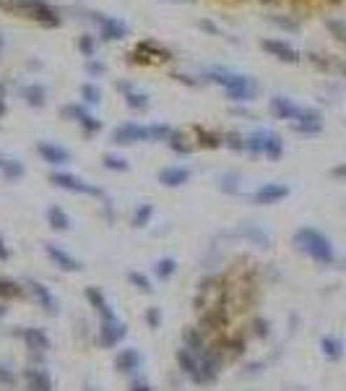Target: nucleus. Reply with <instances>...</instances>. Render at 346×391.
<instances>
[{"label": "nucleus", "instance_id": "1", "mask_svg": "<svg viewBox=\"0 0 346 391\" xmlns=\"http://www.w3.org/2000/svg\"><path fill=\"white\" fill-rule=\"evenodd\" d=\"M203 79L211 84H219L227 94V100L232 102H253L258 97V91H261V86H258L253 76L224 71V68H209V71H203Z\"/></svg>", "mask_w": 346, "mask_h": 391}, {"label": "nucleus", "instance_id": "2", "mask_svg": "<svg viewBox=\"0 0 346 391\" xmlns=\"http://www.w3.org/2000/svg\"><path fill=\"white\" fill-rule=\"evenodd\" d=\"M294 248L305 253L310 261H315L318 266H333L336 264V248L331 243V237L326 232H320L315 227H300L291 237Z\"/></svg>", "mask_w": 346, "mask_h": 391}, {"label": "nucleus", "instance_id": "3", "mask_svg": "<svg viewBox=\"0 0 346 391\" xmlns=\"http://www.w3.org/2000/svg\"><path fill=\"white\" fill-rule=\"evenodd\" d=\"M219 305H229V284L224 277H206L198 282L195 298H193V308L198 313H206Z\"/></svg>", "mask_w": 346, "mask_h": 391}, {"label": "nucleus", "instance_id": "4", "mask_svg": "<svg viewBox=\"0 0 346 391\" xmlns=\"http://www.w3.org/2000/svg\"><path fill=\"white\" fill-rule=\"evenodd\" d=\"M50 183H53L55 188L68 191V193H76V196H94V199H104V191H102V188H97L94 183L83 180V178H78V175L65 173V170H53V173H50Z\"/></svg>", "mask_w": 346, "mask_h": 391}, {"label": "nucleus", "instance_id": "5", "mask_svg": "<svg viewBox=\"0 0 346 391\" xmlns=\"http://www.w3.org/2000/svg\"><path fill=\"white\" fill-rule=\"evenodd\" d=\"M13 334L24 342V347H27L32 355H45V352L53 350V339L47 334V329L42 326H18Z\"/></svg>", "mask_w": 346, "mask_h": 391}, {"label": "nucleus", "instance_id": "6", "mask_svg": "<svg viewBox=\"0 0 346 391\" xmlns=\"http://www.w3.org/2000/svg\"><path fill=\"white\" fill-rule=\"evenodd\" d=\"M27 295L39 305V310H45L47 316H60V300L55 298V292L39 279H27Z\"/></svg>", "mask_w": 346, "mask_h": 391}, {"label": "nucleus", "instance_id": "7", "mask_svg": "<svg viewBox=\"0 0 346 391\" xmlns=\"http://www.w3.org/2000/svg\"><path fill=\"white\" fill-rule=\"evenodd\" d=\"M42 251H45L47 261H50L57 272H63V274H78L81 272V261H78V258H76L68 248L57 246V243H45Z\"/></svg>", "mask_w": 346, "mask_h": 391}, {"label": "nucleus", "instance_id": "8", "mask_svg": "<svg viewBox=\"0 0 346 391\" xmlns=\"http://www.w3.org/2000/svg\"><path fill=\"white\" fill-rule=\"evenodd\" d=\"M130 60L133 63H167V60H172V50H167L162 47L159 42L154 39H144V42H138V47L130 53Z\"/></svg>", "mask_w": 346, "mask_h": 391}, {"label": "nucleus", "instance_id": "9", "mask_svg": "<svg viewBox=\"0 0 346 391\" xmlns=\"http://www.w3.org/2000/svg\"><path fill=\"white\" fill-rule=\"evenodd\" d=\"M18 378L24 381L27 391H55L53 376H50L45 365H27V368H21Z\"/></svg>", "mask_w": 346, "mask_h": 391}, {"label": "nucleus", "instance_id": "10", "mask_svg": "<svg viewBox=\"0 0 346 391\" xmlns=\"http://www.w3.org/2000/svg\"><path fill=\"white\" fill-rule=\"evenodd\" d=\"M127 337V326L120 319H104L99 321V331H97V339L104 350H115V347L123 345V339Z\"/></svg>", "mask_w": 346, "mask_h": 391}, {"label": "nucleus", "instance_id": "11", "mask_svg": "<svg viewBox=\"0 0 346 391\" xmlns=\"http://www.w3.org/2000/svg\"><path fill=\"white\" fill-rule=\"evenodd\" d=\"M141 141H151L148 126H138V123H123L112 131V144L115 146H133Z\"/></svg>", "mask_w": 346, "mask_h": 391}, {"label": "nucleus", "instance_id": "12", "mask_svg": "<svg viewBox=\"0 0 346 391\" xmlns=\"http://www.w3.org/2000/svg\"><path fill=\"white\" fill-rule=\"evenodd\" d=\"M63 115L73 123H78L86 136H97L102 131V120L97 115H91L83 105H68V107H63Z\"/></svg>", "mask_w": 346, "mask_h": 391}, {"label": "nucleus", "instance_id": "13", "mask_svg": "<svg viewBox=\"0 0 346 391\" xmlns=\"http://www.w3.org/2000/svg\"><path fill=\"white\" fill-rule=\"evenodd\" d=\"M291 131L300 136H318L323 131V112L315 107H302L300 118L291 123Z\"/></svg>", "mask_w": 346, "mask_h": 391}, {"label": "nucleus", "instance_id": "14", "mask_svg": "<svg viewBox=\"0 0 346 391\" xmlns=\"http://www.w3.org/2000/svg\"><path fill=\"white\" fill-rule=\"evenodd\" d=\"M91 21L99 27V34L104 42H118V39H125L127 27L115 16H107V13H91Z\"/></svg>", "mask_w": 346, "mask_h": 391}, {"label": "nucleus", "instance_id": "15", "mask_svg": "<svg viewBox=\"0 0 346 391\" xmlns=\"http://www.w3.org/2000/svg\"><path fill=\"white\" fill-rule=\"evenodd\" d=\"M284 199H289V188L284 183H263L258 191L253 193L255 206H276Z\"/></svg>", "mask_w": 346, "mask_h": 391}, {"label": "nucleus", "instance_id": "16", "mask_svg": "<svg viewBox=\"0 0 346 391\" xmlns=\"http://www.w3.org/2000/svg\"><path fill=\"white\" fill-rule=\"evenodd\" d=\"M261 50L268 53L271 58L276 60H282V63H289V65H297L302 60L300 53L289 45V42H284V39H261Z\"/></svg>", "mask_w": 346, "mask_h": 391}, {"label": "nucleus", "instance_id": "17", "mask_svg": "<svg viewBox=\"0 0 346 391\" xmlns=\"http://www.w3.org/2000/svg\"><path fill=\"white\" fill-rule=\"evenodd\" d=\"M36 154L42 157V162H47L50 167H65V164L71 162V152L65 149V146L55 144V141H39L36 144Z\"/></svg>", "mask_w": 346, "mask_h": 391}, {"label": "nucleus", "instance_id": "18", "mask_svg": "<svg viewBox=\"0 0 346 391\" xmlns=\"http://www.w3.org/2000/svg\"><path fill=\"white\" fill-rule=\"evenodd\" d=\"M83 298H86V303H89V308L99 316V321L104 319H118L115 316V310H112V305H109L107 295L102 292V287H97V284H89L86 290H83Z\"/></svg>", "mask_w": 346, "mask_h": 391}, {"label": "nucleus", "instance_id": "19", "mask_svg": "<svg viewBox=\"0 0 346 391\" xmlns=\"http://www.w3.org/2000/svg\"><path fill=\"white\" fill-rule=\"evenodd\" d=\"M193 178V170L191 167H182V164H169V167H162L159 175H156V180L162 183L164 188H182V185H188Z\"/></svg>", "mask_w": 346, "mask_h": 391}, {"label": "nucleus", "instance_id": "20", "mask_svg": "<svg viewBox=\"0 0 346 391\" xmlns=\"http://www.w3.org/2000/svg\"><path fill=\"white\" fill-rule=\"evenodd\" d=\"M141 365H144V357L138 352L136 347H123L118 350V355H115V371L123 376H136L141 371Z\"/></svg>", "mask_w": 346, "mask_h": 391}, {"label": "nucleus", "instance_id": "21", "mask_svg": "<svg viewBox=\"0 0 346 391\" xmlns=\"http://www.w3.org/2000/svg\"><path fill=\"white\" fill-rule=\"evenodd\" d=\"M180 339H182V347L185 350H191L193 355H206L211 350V342H209V337L203 334V329H198V326H185L182 329V334H180Z\"/></svg>", "mask_w": 346, "mask_h": 391}, {"label": "nucleus", "instance_id": "22", "mask_svg": "<svg viewBox=\"0 0 346 391\" xmlns=\"http://www.w3.org/2000/svg\"><path fill=\"white\" fill-rule=\"evenodd\" d=\"M268 110H271V115L276 120H286V123H294V120L300 118V112H302L300 105H294L289 97H282V94L271 97V102H268Z\"/></svg>", "mask_w": 346, "mask_h": 391}, {"label": "nucleus", "instance_id": "23", "mask_svg": "<svg viewBox=\"0 0 346 391\" xmlns=\"http://www.w3.org/2000/svg\"><path fill=\"white\" fill-rule=\"evenodd\" d=\"M174 360H177V368H180L182 376H188L195 386H198V378H200V357L193 355L191 350H185V347H180L177 350V355H174Z\"/></svg>", "mask_w": 346, "mask_h": 391}, {"label": "nucleus", "instance_id": "24", "mask_svg": "<svg viewBox=\"0 0 346 391\" xmlns=\"http://www.w3.org/2000/svg\"><path fill=\"white\" fill-rule=\"evenodd\" d=\"M237 237H242V240H247L250 246H258V248H271V235L265 232L261 225H240V227L235 230Z\"/></svg>", "mask_w": 346, "mask_h": 391}, {"label": "nucleus", "instance_id": "25", "mask_svg": "<svg viewBox=\"0 0 346 391\" xmlns=\"http://www.w3.org/2000/svg\"><path fill=\"white\" fill-rule=\"evenodd\" d=\"M24 175H27V167H24V162H21V159H16V157L3 154V152H0V178H3V180L16 183V180H21Z\"/></svg>", "mask_w": 346, "mask_h": 391}, {"label": "nucleus", "instance_id": "26", "mask_svg": "<svg viewBox=\"0 0 346 391\" xmlns=\"http://www.w3.org/2000/svg\"><path fill=\"white\" fill-rule=\"evenodd\" d=\"M45 219H47V225H50V230L53 232H68V230L73 227V222L71 217H68V211L60 206V204H50L45 211Z\"/></svg>", "mask_w": 346, "mask_h": 391}, {"label": "nucleus", "instance_id": "27", "mask_svg": "<svg viewBox=\"0 0 346 391\" xmlns=\"http://www.w3.org/2000/svg\"><path fill=\"white\" fill-rule=\"evenodd\" d=\"M27 298V284L18 282V279H11V277H0V300L11 303V300H21Z\"/></svg>", "mask_w": 346, "mask_h": 391}, {"label": "nucleus", "instance_id": "28", "mask_svg": "<svg viewBox=\"0 0 346 391\" xmlns=\"http://www.w3.org/2000/svg\"><path fill=\"white\" fill-rule=\"evenodd\" d=\"M21 100L27 102L29 107L42 110L47 105V89L39 84H27V86H21Z\"/></svg>", "mask_w": 346, "mask_h": 391}, {"label": "nucleus", "instance_id": "29", "mask_svg": "<svg viewBox=\"0 0 346 391\" xmlns=\"http://www.w3.org/2000/svg\"><path fill=\"white\" fill-rule=\"evenodd\" d=\"M284 154V138L276 133V131H265V146H263V157L271 159V162H279Z\"/></svg>", "mask_w": 346, "mask_h": 391}, {"label": "nucleus", "instance_id": "30", "mask_svg": "<svg viewBox=\"0 0 346 391\" xmlns=\"http://www.w3.org/2000/svg\"><path fill=\"white\" fill-rule=\"evenodd\" d=\"M320 352H323L326 360L336 363V360L344 357V342H341L338 337H323L320 339Z\"/></svg>", "mask_w": 346, "mask_h": 391}, {"label": "nucleus", "instance_id": "31", "mask_svg": "<svg viewBox=\"0 0 346 391\" xmlns=\"http://www.w3.org/2000/svg\"><path fill=\"white\" fill-rule=\"evenodd\" d=\"M174 274H177V261L164 256V258H156L154 261V277L159 282H169Z\"/></svg>", "mask_w": 346, "mask_h": 391}, {"label": "nucleus", "instance_id": "32", "mask_svg": "<svg viewBox=\"0 0 346 391\" xmlns=\"http://www.w3.org/2000/svg\"><path fill=\"white\" fill-rule=\"evenodd\" d=\"M123 100H125V105L133 112H146V110L151 107V102H148V94H144V91H136V89H130L123 94Z\"/></svg>", "mask_w": 346, "mask_h": 391}, {"label": "nucleus", "instance_id": "33", "mask_svg": "<svg viewBox=\"0 0 346 391\" xmlns=\"http://www.w3.org/2000/svg\"><path fill=\"white\" fill-rule=\"evenodd\" d=\"M151 219H154V204H138L133 217H130V225L141 230V227H148Z\"/></svg>", "mask_w": 346, "mask_h": 391}, {"label": "nucleus", "instance_id": "34", "mask_svg": "<svg viewBox=\"0 0 346 391\" xmlns=\"http://www.w3.org/2000/svg\"><path fill=\"white\" fill-rule=\"evenodd\" d=\"M127 284L136 287L138 292H144V295H151V292H154L151 277H146L144 272H127Z\"/></svg>", "mask_w": 346, "mask_h": 391}, {"label": "nucleus", "instance_id": "35", "mask_svg": "<svg viewBox=\"0 0 346 391\" xmlns=\"http://www.w3.org/2000/svg\"><path fill=\"white\" fill-rule=\"evenodd\" d=\"M240 173H224L219 175V188L224 193H229V196H237V193L242 191V185H240Z\"/></svg>", "mask_w": 346, "mask_h": 391}, {"label": "nucleus", "instance_id": "36", "mask_svg": "<svg viewBox=\"0 0 346 391\" xmlns=\"http://www.w3.org/2000/svg\"><path fill=\"white\" fill-rule=\"evenodd\" d=\"M195 136H198V146L203 149H221L224 146V136H216L211 131H203L200 126H195Z\"/></svg>", "mask_w": 346, "mask_h": 391}, {"label": "nucleus", "instance_id": "37", "mask_svg": "<svg viewBox=\"0 0 346 391\" xmlns=\"http://www.w3.org/2000/svg\"><path fill=\"white\" fill-rule=\"evenodd\" d=\"M102 167L109 170V173H127L130 170V164L123 154H104L102 157Z\"/></svg>", "mask_w": 346, "mask_h": 391}, {"label": "nucleus", "instance_id": "38", "mask_svg": "<svg viewBox=\"0 0 346 391\" xmlns=\"http://www.w3.org/2000/svg\"><path fill=\"white\" fill-rule=\"evenodd\" d=\"M167 146L172 149L174 154H180V157L191 154V152H193V144H191V141H188V136H185V133H180V131H174L172 138L167 141Z\"/></svg>", "mask_w": 346, "mask_h": 391}, {"label": "nucleus", "instance_id": "39", "mask_svg": "<svg viewBox=\"0 0 346 391\" xmlns=\"http://www.w3.org/2000/svg\"><path fill=\"white\" fill-rule=\"evenodd\" d=\"M78 94H81V100L86 102L89 107H97V105H102V89L97 86V84H81Z\"/></svg>", "mask_w": 346, "mask_h": 391}, {"label": "nucleus", "instance_id": "40", "mask_svg": "<svg viewBox=\"0 0 346 391\" xmlns=\"http://www.w3.org/2000/svg\"><path fill=\"white\" fill-rule=\"evenodd\" d=\"M18 383V371L11 363H0V389H13Z\"/></svg>", "mask_w": 346, "mask_h": 391}, {"label": "nucleus", "instance_id": "41", "mask_svg": "<svg viewBox=\"0 0 346 391\" xmlns=\"http://www.w3.org/2000/svg\"><path fill=\"white\" fill-rule=\"evenodd\" d=\"M326 29L331 32L333 39H338L341 45H346V21H341V18H326Z\"/></svg>", "mask_w": 346, "mask_h": 391}, {"label": "nucleus", "instance_id": "42", "mask_svg": "<svg viewBox=\"0 0 346 391\" xmlns=\"http://www.w3.org/2000/svg\"><path fill=\"white\" fill-rule=\"evenodd\" d=\"M148 133H151V141H162V144H167V141L172 138L174 128L164 126V123H154V126H148Z\"/></svg>", "mask_w": 346, "mask_h": 391}, {"label": "nucleus", "instance_id": "43", "mask_svg": "<svg viewBox=\"0 0 346 391\" xmlns=\"http://www.w3.org/2000/svg\"><path fill=\"white\" fill-rule=\"evenodd\" d=\"M271 24H276L279 29H284V32H291V34H297L300 32V21L291 16H282V13H276V16H271Z\"/></svg>", "mask_w": 346, "mask_h": 391}, {"label": "nucleus", "instance_id": "44", "mask_svg": "<svg viewBox=\"0 0 346 391\" xmlns=\"http://www.w3.org/2000/svg\"><path fill=\"white\" fill-rule=\"evenodd\" d=\"M162 321H164V316H162V308H156V305H148V308L144 310V324L148 329H159L162 326Z\"/></svg>", "mask_w": 346, "mask_h": 391}, {"label": "nucleus", "instance_id": "45", "mask_svg": "<svg viewBox=\"0 0 346 391\" xmlns=\"http://www.w3.org/2000/svg\"><path fill=\"white\" fill-rule=\"evenodd\" d=\"M224 146L232 152H245V136L237 131H229V133H224Z\"/></svg>", "mask_w": 346, "mask_h": 391}, {"label": "nucleus", "instance_id": "46", "mask_svg": "<svg viewBox=\"0 0 346 391\" xmlns=\"http://www.w3.org/2000/svg\"><path fill=\"white\" fill-rule=\"evenodd\" d=\"M78 50H81V55H86V58H94V50H97V45H94V37L91 34L78 37Z\"/></svg>", "mask_w": 346, "mask_h": 391}, {"label": "nucleus", "instance_id": "47", "mask_svg": "<svg viewBox=\"0 0 346 391\" xmlns=\"http://www.w3.org/2000/svg\"><path fill=\"white\" fill-rule=\"evenodd\" d=\"M86 71H89L91 76H102V73L107 71V65H104V63H97L94 58H89V63H86Z\"/></svg>", "mask_w": 346, "mask_h": 391}, {"label": "nucleus", "instance_id": "48", "mask_svg": "<svg viewBox=\"0 0 346 391\" xmlns=\"http://www.w3.org/2000/svg\"><path fill=\"white\" fill-rule=\"evenodd\" d=\"M198 27L203 29V32H209V34H214V37L221 34V29H219L216 24H214V21H209V18H200V21H198Z\"/></svg>", "mask_w": 346, "mask_h": 391}, {"label": "nucleus", "instance_id": "49", "mask_svg": "<svg viewBox=\"0 0 346 391\" xmlns=\"http://www.w3.org/2000/svg\"><path fill=\"white\" fill-rule=\"evenodd\" d=\"M127 391H154V389H151V383L146 381V378H136V381L130 383V389Z\"/></svg>", "mask_w": 346, "mask_h": 391}, {"label": "nucleus", "instance_id": "50", "mask_svg": "<svg viewBox=\"0 0 346 391\" xmlns=\"http://www.w3.org/2000/svg\"><path fill=\"white\" fill-rule=\"evenodd\" d=\"M331 178H336V180H346V162L336 164V167L331 170Z\"/></svg>", "mask_w": 346, "mask_h": 391}, {"label": "nucleus", "instance_id": "51", "mask_svg": "<svg viewBox=\"0 0 346 391\" xmlns=\"http://www.w3.org/2000/svg\"><path fill=\"white\" fill-rule=\"evenodd\" d=\"M172 79L180 84H188V86H198V81H195L193 76H185V73H172Z\"/></svg>", "mask_w": 346, "mask_h": 391}, {"label": "nucleus", "instance_id": "52", "mask_svg": "<svg viewBox=\"0 0 346 391\" xmlns=\"http://www.w3.org/2000/svg\"><path fill=\"white\" fill-rule=\"evenodd\" d=\"M8 258H11V248L6 243V237L0 235V261H8Z\"/></svg>", "mask_w": 346, "mask_h": 391}, {"label": "nucleus", "instance_id": "53", "mask_svg": "<svg viewBox=\"0 0 346 391\" xmlns=\"http://www.w3.org/2000/svg\"><path fill=\"white\" fill-rule=\"evenodd\" d=\"M253 326H255V334H258V337H265V334H268V331H265V329H268L265 321H255Z\"/></svg>", "mask_w": 346, "mask_h": 391}, {"label": "nucleus", "instance_id": "54", "mask_svg": "<svg viewBox=\"0 0 346 391\" xmlns=\"http://www.w3.org/2000/svg\"><path fill=\"white\" fill-rule=\"evenodd\" d=\"M3 112H6V100H0V118H3Z\"/></svg>", "mask_w": 346, "mask_h": 391}, {"label": "nucleus", "instance_id": "55", "mask_svg": "<svg viewBox=\"0 0 346 391\" xmlns=\"http://www.w3.org/2000/svg\"><path fill=\"white\" fill-rule=\"evenodd\" d=\"M3 47H6V39H3V34H0V53H3Z\"/></svg>", "mask_w": 346, "mask_h": 391}, {"label": "nucleus", "instance_id": "56", "mask_svg": "<svg viewBox=\"0 0 346 391\" xmlns=\"http://www.w3.org/2000/svg\"><path fill=\"white\" fill-rule=\"evenodd\" d=\"M3 94H6V86H3V84H0V100H3Z\"/></svg>", "mask_w": 346, "mask_h": 391}, {"label": "nucleus", "instance_id": "57", "mask_svg": "<svg viewBox=\"0 0 346 391\" xmlns=\"http://www.w3.org/2000/svg\"><path fill=\"white\" fill-rule=\"evenodd\" d=\"M174 3H193V0H174Z\"/></svg>", "mask_w": 346, "mask_h": 391}]
</instances>
